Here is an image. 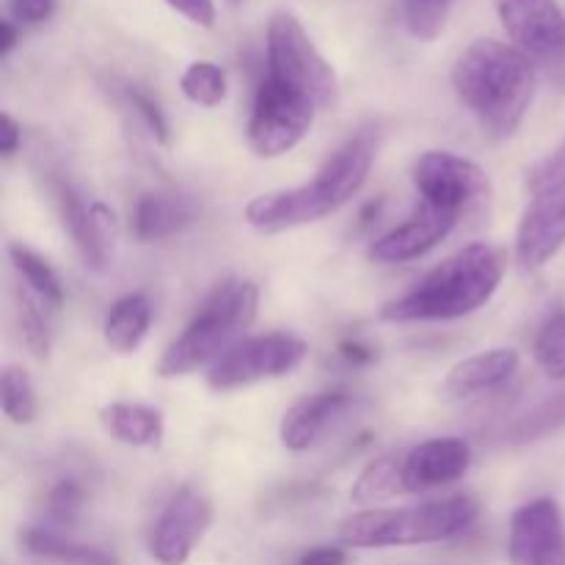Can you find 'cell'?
<instances>
[{
  "mask_svg": "<svg viewBox=\"0 0 565 565\" xmlns=\"http://www.w3.org/2000/svg\"><path fill=\"white\" fill-rule=\"evenodd\" d=\"M452 92L494 141L522 127L535 97V64L513 44L475 39L450 72Z\"/></svg>",
  "mask_w": 565,
  "mask_h": 565,
  "instance_id": "6da1fadb",
  "label": "cell"
},
{
  "mask_svg": "<svg viewBox=\"0 0 565 565\" xmlns=\"http://www.w3.org/2000/svg\"><path fill=\"white\" fill-rule=\"evenodd\" d=\"M379 154V136L362 130L323 160L312 182L263 193L246 204V221L259 235H279L318 224L345 207L364 188Z\"/></svg>",
  "mask_w": 565,
  "mask_h": 565,
  "instance_id": "7a4b0ae2",
  "label": "cell"
},
{
  "mask_svg": "<svg viewBox=\"0 0 565 565\" xmlns=\"http://www.w3.org/2000/svg\"><path fill=\"white\" fill-rule=\"evenodd\" d=\"M505 276V257L494 246L472 243L430 268L412 290L381 307L386 323H434L478 312L494 298Z\"/></svg>",
  "mask_w": 565,
  "mask_h": 565,
  "instance_id": "3957f363",
  "label": "cell"
},
{
  "mask_svg": "<svg viewBox=\"0 0 565 565\" xmlns=\"http://www.w3.org/2000/svg\"><path fill=\"white\" fill-rule=\"evenodd\" d=\"M257 312L259 287L252 279H226L210 292L185 331L166 348L158 362V375L177 379L202 367H213L243 340L248 326L257 320Z\"/></svg>",
  "mask_w": 565,
  "mask_h": 565,
  "instance_id": "277c9868",
  "label": "cell"
},
{
  "mask_svg": "<svg viewBox=\"0 0 565 565\" xmlns=\"http://www.w3.org/2000/svg\"><path fill=\"white\" fill-rule=\"evenodd\" d=\"M480 516L472 497L456 494L408 508H367L340 527V541L353 550H392L450 541L467 533Z\"/></svg>",
  "mask_w": 565,
  "mask_h": 565,
  "instance_id": "5b68a950",
  "label": "cell"
},
{
  "mask_svg": "<svg viewBox=\"0 0 565 565\" xmlns=\"http://www.w3.org/2000/svg\"><path fill=\"white\" fill-rule=\"evenodd\" d=\"M268 77L307 94L318 108H331L340 97V83L331 64L315 47L301 22L287 11L270 17Z\"/></svg>",
  "mask_w": 565,
  "mask_h": 565,
  "instance_id": "8992f818",
  "label": "cell"
},
{
  "mask_svg": "<svg viewBox=\"0 0 565 565\" xmlns=\"http://www.w3.org/2000/svg\"><path fill=\"white\" fill-rule=\"evenodd\" d=\"M307 356L309 345L290 331L246 337L207 370V386L215 392H232L259 381L285 379L296 373Z\"/></svg>",
  "mask_w": 565,
  "mask_h": 565,
  "instance_id": "52a82bcc",
  "label": "cell"
},
{
  "mask_svg": "<svg viewBox=\"0 0 565 565\" xmlns=\"http://www.w3.org/2000/svg\"><path fill=\"white\" fill-rule=\"evenodd\" d=\"M318 110L307 94L265 77L254 94L248 143L259 158H281L309 136Z\"/></svg>",
  "mask_w": 565,
  "mask_h": 565,
  "instance_id": "ba28073f",
  "label": "cell"
},
{
  "mask_svg": "<svg viewBox=\"0 0 565 565\" xmlns=\"http://www.w3.org/2000/svg\"><path fill=\"white\" fill-rule=\"evenodd\" d=\"M419 202L463 215L491 193V180L483 166L450 149H430L419 154L412 169Z\"/></svg>",
  "mask_w": 565,
  "mask_h": 565,
  "instance_id": "9c48e42d",
  "label": "cell"
},
{
  "mask_svg": "<svg viewBox=\"0 0 565 565\" xmlns=\"http://www.w3.org/2000/svg\"><path fill=\"white\" fill-rule=\"evenodd\" d=\"M497 14L533 64L565 66V11L557 0H497Z\"/></svg>",
  "mask_w": 565,
  "mask_h": 565,
  "instance_id": "30bf717a",
  "label": "cell"
},
{
  "mask_svg": "<svg viewBox=\"0 0 565 565\" xmlns=\"http://www.w3.org/2000/svg\"><path fill=\"white\" fill-rule=\"evenodd\" d=\"M516 226V263L522 270H541L565 246V174L533 188Z\"/></svg>",
  "mask_w": 565,
  "mask_h": 565,
  "instance_id": "8fae6325",
  "label": "cell"
},
{
  "mask_svg": "<svg viewBox=\"0 0 565 565\" xmlns=\"http://www.w3.org/2000/svg\"><path fill=\"white\" fill-rule=\"evenodd\" d=\"M213 524V502L202 491H177L149 535V555L160 565H185Z\"/></svg>",
  "mask_w": 565,
  "mask_h": 565,
  "instance_id": "7c38bea8",
  "label": "cell"
},
{
  "mask_svg": "<svg viewBox=\"0 0 565 565\" xmlns=\"http://www.w3.org/2000/svg\"><path fill=\"white\" fill-rule=\"evenodd\" d=\"M508 561L511 565H565V516L555 500L539 497L513 511Z\"/></svg>",
  "mask_w": 565,
  "mask_h": 565,
  "instance_id": "4fadbf2b",
  "label": "cell"
},
{
  "mask_svg": "<svg viewBox=\"0 0 565 565\" xmlns=\"http://www.w3.org/2000/svg\"><path fill=\"white\" fill-rule=\"evenodd\" d=\"M469 467H472V447L456 436L428 439L408 450H397L401 497L423 494V491L456 483L469 472Z\"/></svg>",
  "mask_w": 565,
  "mask_h": 565,
  "instance_id": "5bb4252c",
  "label": "cell"
},
{
  "mask_svg": "<svg viewBox=\"0 0 565 565\" xmlns=\"http://www.w3.org/2000/svg\"><path fill=\"white\" fill-rule=\"evenodd\" d=\"M55 199H58L61 224L70 232L83 263L92 270L108 268L116 241L114 210L103 202H86V196L70 182H58Z\"/></svg>",
  "mask_w": 565,
  "mask_h": 565,
  "instance_id": "9a60e30c",
  "label": "cell"
},
{
  "mask_svg": "<svg viewBox=\"0 0 565 565\" xmlns=\"http://www.w3.org/2000/svg\"><path fill=\"white\" fill-rule=\"evenodd\" d=\"M461 215L439 210L434 204L419 202V207L395 230L375 237L367 248V257L379 265H403L434 252L441 241L452 235Z\"/></svg>",
  "mask_w": 565,
  "mask_h": 565,
  "instance_id": "2e32d148",
  "label": "cell"
},
{
  "mask_svg": "<svg viewBox=\"0 0 565 565\" xmlns=\"http://www.w3.org/2000/svg\"><path fill=\"white\" fill-rule=\"evenodd\" d=\"M353 397L345 390L315 392V395L301 397L285 412L279 425L281 445L290 452H303L312 445H318L320 436L342 419V414L351 408Z\"/></svg>",
  "mask_w": 565,
  "mask_h": 565,
  "instance_id": "e0dca14e",
  "label": "cell"
},
{
  "mask_svg": "<svg viewBox=\"0 0 565 565\" xmlns=\"http://www.w3.org/2000/svg\"><path fill=\"white\" fill-rule=\"evenodd\" d=\"M519 370V353L513 348H491V351L475 353L461 359L447 373L445 397L450 401H467V397L483 395V392L500 390L513 379Z\"/></svg>",
  "mask_w": 565,
  "mask_h": 565,
  "instance_id": "ac0fdd59",
  "label": "cell"
},
{
  "mask_svg": "<svg viewBox=\"0 0 565 565\" xmlns=\"http://www.w3.org/2000/svg\"><path fill=\"white\" fill-rule=\"evenodd\" d=\"M191 221L193 204L180 193H141L132 207V232L143 243L166 241L185 230Z\"/></svg>",
  "mask_w": 565,
  "mask_h": 565,
  "instance_id": "d6986e66",
  "label": "cell"
},
{
  "mask_svg": "<svg viewBox=\"0 0 565 565\" xmlns=\"http://www.w3.org/2000/svg\"><path fill=\"white\" fill-rule=\"evenodd\" d=\"M152 301L143 292H127L108 309L103 323L105 345L116 353H136L152 326Z\"/></svg>",
  "mask_w": 565,
  "mask_h": 565,
  "instance_id": "ffe728a7",
  "label": "cell"
},
{
  "mask_svg": "<svg viewBox=\"0 0 565 565\" xmlns=\"http://www.w3.org/2000/svg\"><path fill=\"white\" fill-rule=\"evenodd\" d=\"M22 550L31 557L47 561L55 565H121L110 552L99 546L81 544L64 533H55L50 527H31L20 535Z\"/></svg>",
  "mask_w": 565,
  "mask_h": 565,
  "instance_id": "44dd1931",
  "label": "cell"
},
{
  "mask_svg": "<svg viewBox=\"0 0 565 565\" xmlns=\"http://www.w3.org/2000/svg\"><path fill=\"white\" fill-rule=\"evenodd\" d=\"M105 430L116 441L130 447H154L163 439V414L143 403H110L99 412Z\"/></svg>",
  "mask_w": 565,
  "mask_h": 565,
  "instance_id": "7402d4cb",
  "label": "cell"
},
{
  "mask_svg": "<svg viewBox=\"0 0 565 565\" xmlns=\"http://www.w3.org/2000/svg\"><path fill=\"white\" fill-rule=\"evenodd\" d=\"M9 259L11 265H14L17 274H20L22 285H25L28 290L36 292L53 312H58V309L64 307V285H61L58 274L50 268L47 259H42L36 252L22 246V243H9Z\"/></svg>",
  "mask_w": 565,
  "mask_h": 565,
  "instance_id": "603a6c76",
  "label": "cell"
},
{
  "mask_svg": "<svg viewBox=\"0 0 565 565\" xmlns=\"http://www.w3.org/2000/svg\"><path fill=\"white\" fill-rule=\"evenodd\" d=\"M17 320H20V334L31 356L47 359L53 348V309L42 301L25 285H17Z\"/></svg>",
  "mask_w": 565,
  "mask_h": 565,
  "instance_id": "cb8c5ba5",
  "label": "cell"
},
{
  "mask_svg": "<svg viewBox=\"0 0 565 565\" xmlns=\"http://www.w3.org/2000/svg\"><path fill=\"white\" fill-rule=\"evenodd\" d=\"M565 428V392H557L555 397H546L544 403H539L535 408H530L527 414L513 419L505 430H502V439L505 445H535V441L546 439V436L557 434Z\"/></svg>",
  "mask_w": 565,
  "mask_h": 565,
  "instance_id": "d4e9b609",
  "label": "cell"
},
{
  "mask_svg": "<svg viewBox=\"0 0 565 565\" xmlns=\"http://www.w3.org/2000/svg\"><path fill=\"white\" fill-rule=\"evenodd\" d=\"M114 94H116V103H119L121 110L136 121L138 130L147 132V136L152 138L154 143H160V147H169L171 143L169 119H166L160 105L154 103L147 92H141L136 83H116Z\"/></svg>",
  "mask_w": 565,
  "mask_h": 565,
  "instance_id": "484cf974",
  "label": "cell"
},
{
  "mask_svg": "<svg viewBox=\"0 0 565 565\" xmlns=\"http://www.w3.org/2000/svg\"><path fill=\"white\" fill-rule=\"evenodd\" d=\"M401 497V483H397V452L375 458L359 472L356 483L351 489V500L356 505H384V502Z\"/></svg>",
  "mask_w": 565,
  "mask_h": 565,
  "instance_id": "4316f807",
  "label": "cell"
},
{
  "mask_svg": "<svg viewBox=\"0 0 565 565\" xmlns=\"http://www.w3.org/2000/svg\"><path fill=\"white\" fill-rule=\"evenodd\" d=\"M180 88L188 103L199 108H215L226 99V72L213 61H193L182 72Z\"/></svg>",
  "mask_w": 565,
  "mask_h": 565,
  "instance_id": "83f0119b",
  "label": "cell"
},
{
  "mask_svg": "<svg viewBox=\"0 0 565 565\" xmlns=\"http://www.w3.org/2000/svg\"><path fill=\"white\" fill-rule=\"evenodd\" d=\"M0 401H3V414L14 425H31L39 414V395L36 386H33L31 375L22 367H9L3 370V381H0Z\"/></svg>",
  "mask_w": 565,
  "mask_h": 565,
  "instance_id": "f1b7e54d",
  "label": "cell"
},
{
  "mask_svg": "<svg viewBox=\"0 0 565 565\" xmlns=\"http://www.w3.org/2000/svg\"><path fill=\"white\" fill-rule=\"evenodd\" d=\"M535 364L552 381H565V309H557L539 329L533 345Z\"/></svg>",
  "mask_w": 565,
  "mask_h": 565,
  "instance_id": "f546056e",
  "label": "cell"
},
{
  "mask_svg": "<svg viewBox=\"0 0 565 565\" xmlns=\"http://www.w3.org/2000/svg\"><path fill=\"white\" fill-rule=\"evenodd\" d=\"M83 505H86V491L77 480H58L53 489L44 497V519H47V527L55 533H64V530L75 527L77 519H81Z\"/></svg>",
  "mask_w": 565,
  "mask_h": 565,
  "instance_id": "4dcf8cb0",
  "label": "cell"
},
{
  "mask_svg": "<svg viewBox=\"0 0 565 565\" xmlns=\"http://www.w3.org/2000/svg\"><path fill=\"white\" fill-rule=\"evenodd\" d=\"M452 0H403L406 31L419 42H434L445 33L450 20Z\"/></svg>",
  "mask_w": 565,
  "mask_h": 565,
  "instance_id": "1f68e13d",
  "label": "cell"
},
{
  "mask_svg": "<svg viewBox=\"0 0 565 565\" xmlns=\"http://www.w3.org/2000/svg\"><path fill=\"white\" fill-rule=\"evenodd\" d=\"M9 9L17 25H42L53 17L55 0H9Z\"/></svg>",
  "mask_w": 565,
  "mask_h": 565,
  "instance_id": "d6a6232c",
  "label": "cell"
},
{
  "mask_svg": "<svg viewBox=\"0 0 565 565\" xmlns=\"http://www.w3.org/2000/svg\"><path fill=\"white\" fill-rule=\"evenodd\" d=\"M563 174H565V141L550 154V158H544L539 166H533V169H530L527 188L533 191V188L544 185V182H550V180H557V177H563Z\"/></svg>",
  "mask_w": 565,
  "mask_h": 565,
  "instance_id": "836d02e7",
  "label": "cell"
},
{
  "mask_svg": "<svg viewBox=\"0 0 565 565\" xmlns=\"http://www.w3.org/2000/svg\"><path fill=\"white\" fill-rule=\"evenodd\" d=\"M177 14H182L185 20H191L193 25L213 28L215 22V3L213 0H166Z\"/></svg>",
  "mask_w": 565,
  "mask_h": 565,
  "instance_id": "e575fe53",
  "label": "cell"
},
{
  "mask_svg": "<svg viewBox=\"0 0 565 565\" xmlns=\"http://www.w3.org/2000/svg\"><path fill=\"white\" fill-rule=\"evenodd\" d=\"M348 555L342 546H312L298 557L296 565H345Z\"/></svg>",
  "mask_w": 565,
  "mask_h": 565,
  "instance_id": "d590c367",
  "label": "cell"
},
{
  "mask_svg": "<svg viewBox=\"0 0 565 565\" xmlns=\"http://www.w3.org/2000/svg\"><path fill=\"white\" fill-rule=\"evenodd\" d=\"M22 143V130L11 114L0 116V154L3 158H14V152Z\"/></svg>",
  "mask_w": 565,
  "mask_h": 565,
  "instance_id": "8d00e7d4",
  "label": "cell"
},
{
  "mask_svg": "<svg viewBox=\"0 0 565 565\" xmlns=\"http://www.w3.org/2000/svg\"><path fill=\"white\" fill-rule=\"evenodd\" d=\"M340 356L345 359L353 367H362V364H370L375 359V351L370 345H364L362 340H342L340 342Z\"/></svg>",
  "mask_w": 565,
  "mask_h": 565,
  "instance_id": "74e56055",
  "label": "cell"
},
{
  "mask_svg": "<svg viewBox=\"0 0 565 565\" xmlns=\"http://www.w3.org/2000/svg\"><path fill=\"white\" fill-rule=\"evenodd\" d=\"M17 36H20V31H17V22L14 20H3V22H0V58H6V55H9L11 50H14Z\"/></svg>",
  "mask_w": 565,
  "mask_h": 565,
  "instance_id": "f35d334b",
  "label": "cell"
},
{
  "mask_svg": "<svg viewBox=\"0 0 565 565\" xmlns=\"http://www.w3.org/2000/svg\"><path fill=\"white\" fill-rule=\"evenodd\" d=\"M230 3H232V6H237V3H241V0H230Z\"/></svg>",
  "mask_w": 565,
  "mask_h": 565,
  "instance_id": "ab89813d",
  "label": "cell"
}]
</instances>
